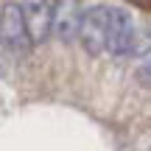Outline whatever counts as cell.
<instances>
[{
  "mask_svg": "<svg viewBox=\"0 0 151 151\" xmlns=\"http://www.w3.org/2000/svg\"><path fill=\"white\" fill-rule=\"evenodd\" d=\"M6 45H3V37H0V78H6L9 76V59H6Z\"/></svg>",
  "mask_w": 151,
  "mask_h": 151,
  "instance_id": "ba28073f",
  "label": "cell"
},
{
  "mask_svg": "<svg viewBox=\"0 0 151 151\" xmlns=\"http://www.w3.org/2000/svg\"><path fill=\"white\" fill-rule=\"evenodd\" d=\"M20 6H22V17H25L28 37H31L34 48H37V45H45L53 37L59 3H48V0H45V3H20Z\"/></svg>",
  "mask_w": 151,
  "mask_h": 151,
  "instance_id": "277c9868",
  "label": "cell"
},
{
  "mask_svg": "<svg viewBox=\"0 0 151 151\" xmlns=\"http://www.w3.org/2000/svg\"><path fill=\"white\" fill-rule=\"evenodd\" d=\"M148 53H151V20L143 17V20H140V28H137V37H134V42H132L129 59H134L137 65H140Z\"/></svg>",
  "mask_w": 151,
  "mask_h": 151,
  "instance_id": "8992f818",
  "label": "cell"
},
{
  "mask_svg": "<svg viewBox=\"0 0 151 151\" xmlns=\"http://www.w3.org/2000/svg\"><path fill=\"white\" fill-rule=\"evenodd\" d=\"M140 20L143 17H137L126 6H112L109 9V25H106V56L109 59H129Z\"/></svg>",
  "mask_w": 151,
  "mask_h": 151,
  "instance_id": "6da1fadb",
  "label": "cell"
},
{
  "mask_svg": "<svg viewBox=\"0 0 151 151\" xmlns=\"http://www.w3.org/2000/svg\"><path fill=\"white\" fill-rule=\"evenodd\" d=\"M84 14H87V3H59L56 11V28H53V39L65 48L78 45L81 39V25H84Z\"/></svg>",
  "mask_w": 151,
  "mask_h": 151,
  "instance_id": "5b68a950",
  "label": "cell"
},
{
  "mask_svg": "<svg viewBox=\"0 0 151 151\" xmlns=\"http://www.w3.org/2000/svg\"><path fill=\"white\" fill-rule=\"evenodd\" d=\"M0 37H3V45L11 56H28L31 53L34 42L28 37V25H25L20 3H3L0 6Z\"/></svg>",
  "mask_w": 151,
  "mask_h": 151,
  "instance_id": "3957f363",
  "label": "cell"
},
{
  "mask_svg": "<svg viewBox=\"0 0 151 151\" xmlns=\"http://www.w3.org/2000/svg\"><path fill=\"white\" fill-rule=\"evenodd\" d=\"M134 76L143 81V84H151V53L140 62V65H134Z\"/></svg>",
  "mask_w": 151,
  "mask_h": 151,
  "instance_id": "52a82bcc",
  "label": "cell"
},
{
  "mask_svg": "<svg viewBox=\"0 0 151 151\" xmlns=\"http://www.w3.org/2000/svg\"><path fill=\"white\" fill-rule=\"evenodd\" d=\"M109 3H87L84 25H81L78 48L87 53V59H98L106 53V25H109Z\"/></svg>",
  "mask_w": 151,
  "mask_h": 151,
  "instance_id": "7a4b0ae2",
  "label": "cell"
}]
</instances>
